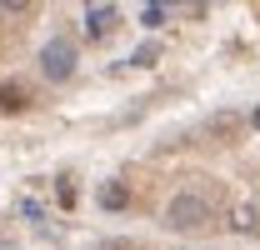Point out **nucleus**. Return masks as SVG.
I'll list each match as a JSON object with an SVG mask.
<instances>
[{"instance_id": "obj_5", "label": "nucleus", "mask_w": 260, "mask_h": 250, "mask_svg": "<svg viewBox=\"0 0 260 250\" xmlns=\"http://www.w3.org/2000/svg\"><path fill=\"white\" fill-rule=\"evenodd\" d=\"M100 205H105V210H125V205H130V190L120 185V180H105V190H100Z\"/></svg>"}, {"instance_id": "obj_2", "label": "nucleus", "mask_w": 260, "mask_h": 250, "mask_svg": "<svg viewBox=\"0 0 260 250\" xmlns=\"http://www.w3.org/2000/svg\"><path fill=\"white\" fill-rule=\"evenodd\" d=\"M40 70L50 75V80H70V70H75V45L70 40H45V50H40Z\"/></svg>"}, {"instance_id": "obj_9", "label": "nucleus", "mask_w": 260, "mask_h": 250, "mask_svg": "<svg viewBox=\"0 0 260 250\" xmlns=\"http://www.w3.org/2000/svg\"><path fill=\"white\" fill-rule=\"evenodd\" d=\"M250 125H255V130H260V105H255V115H250Z\"/></svg>"}, {"instance_id": "obj_1", "label": "nucleus", "mask_w": 260, "mask_h": 250, "mask_svg": "<svg viewBox=\"0 0 260 250\" xmlns=\"http://www.w3.org/2000/svg\"><path fill=\"white\" fill-rule=\"evenodd\" d=\"M210 220V205L200 200V195H175L170 205H165V225H175V230H195V225H205Z\"/></svg>"}, {"instance_id": "obj_10", "label": "nucleus", "mask_w": 260, "mask_h": 250, "mask_svg": "<svg viewBox=\"0 0 260 250\" xmlns=\"http://www.w3.org/2000/svg\"><path fill=\"white\" fill-rule=\"evenodd\" d=\"M0 250H10V245H5V240H0Z\"/></svg>"}, {"instance_id": "obj_6", "label": "nucleus", "mask_w": 260, "mask_h": 250, "mask_svg": "<svg viewBox=\"0 0 260 250\" xmlns=\"http://www.w3.org/2000/svg\"><path fill=\"white\" fill-rule=\"evenodd\" d=\"M235 230H245V235L260 230V210H255V205H235Z\"/></svg>"}, {"instance_id": "obj_8", "label": "nucleus", "mask_w": 260, "mask_h": 250, "mask_svg": "<svg viewBox=\"0 0 260 250\" xmlns=\"http://www.w3.org/2000/svg\"><path fill=\"white\" fill-rule=\"evenodd\" d=\"M155 55H160V45H140V50L130 55V65H150V60H155Z\"/></svg>"}, {"instance_id": "obj_3", "label": "nucleus", "mask_w": 260, "mask_h": 250, "mask_svg": "<svg viewBox=\"0 0 260 250\" xmlns=\"http://www.w3.org/2000/svg\"><path fill=\"white\" fill-rule=\"evenodd\" d=\"M115 25V5H85V35L100 40V35H110Z\"/></svg>"}, {"instance_id": "obj_7", "label": "nucleus", "mask_w": 260, "mask_h": 250, "mask_svg": "<svg viewBox=\"0 0 260 250\" xmlns=\"http://www.w3.org/2000/svg\"><path fill=\"white\" fill-rule=\"evenodd\" d=\"M165 20V5H140V25H160Z\"/></svg>"}, {"instance_id": "obj_4", "label": "nucleus", "mask_w": 260, "mask_h": 250, "mask_svg": "<svg viewBox=\"0 0 260 250\" xmlns=\"http://www.w3.org/2000/svg\"><path fill=\"white\" fill-rule=\"evenodd\" d=\"M25 105H30V90H25L20 80H10V85L0 90V110H10V115H15V110H25Z\"/></svg>"}]
</instances>
